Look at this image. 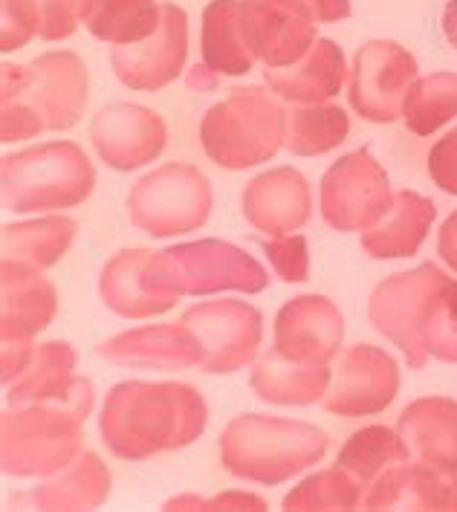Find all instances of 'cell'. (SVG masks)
Segmentation results:
<instances>
[{
	"instance_id": "obj_1",
	"label": "cell",
	"mask_w": 457,
	"mask_h": 512,
	"mask_svg": "<svg viewBox=\"0 0 457 512\" xmlns=\"http://www.w3.org/2000/svg\"><path fill=\"white\" fill-rule=\"evenodd\" d=\"M209 423V405L186 382H119L99 417L102 440L116 458L145 460L186 449Z\"/></svg>"
},
{
	"instance_id": "obj_2",
	"label": "cell",
	"mask_w": 457,
	"mask_h": 512,
	"mask_svg": "<svg viewBox=\"0 0 457 512\" xmlns=\"http://www.w3.org/2000/svg\"><path fill=\"white\" fill-rule=\"evenodd\" d=\"M0 139L18 142L73 128L87 105V67L76 53H44L0 67Z\"/></svg>"
},
{
	"instance_id": "obj_3",
	"label": "cell",
	"mask_w": 457,
	"mask_h": 512,
	"mask_svg": "<svg viewBox=\"0 0 457 512\" xmlns=\"http://www.w3.org/2000/svg\"><path fill=\"white\" fill-rule=\"evenodd\" d=\"M93 403V382L81 377L79 391L70 400L9 405L0 420L3 472L15 478H44L70 466L79 458L81 426Z\"/></svg>"
},
{
	"instance_id": "obj_4",
	"label": "cell",
	"mask_w": 457,
	"mask_h": 512,
	"mask_svg": "<svg viewBox=\"0 0 457 512\" xmlns=\"http://www.w3.org/2000/svg\"><path fill=\"white\" fill-rule=\"evenodd\" d=\"M327 452V434L301 420L243 414L220 434V463L229 475L278 486L316 466Z\"/></svg>"
},
{
	"instance_id": "obj_5",
	"label": "cell",
	"mask_w": 457,
	"mask_h": 512,
	"mask_svg": "<svg viewBox=\"0 0 457 512\" xmlns=\"http://www.w3.org/2000/svg\"><path fill=\"white\" fill-rule=\"evenodd\" d=\"M0 180L9 212H55L73 209L90 197L96 168L76 142H47L6 154Z\"/></svg>"
},
{
	"instance_id": "obj_6",
	"label": "cell",
	"mask_w": 457,
	"mask_h": 512,
	"mask_svg": "<svg viewBox=\"0 0 457 512\" xmlns=\"http://www.w3.org/2000/svg\"><path fill=\"white\" fill-rule=\"evenodd\" d=\"M287 110L264 87H235L200 122V142L212 162L243 171L272 160L284 148Z\"/></svg>"
},
{
	"instance_id": "obj_7",
	"label": "cell",
	"mask_w": 457,
	"mask_h": 512,
	"mask_svg": "<svg viewBox=\"0 0 457 512\" xmlns=\"http://www.w3.org/2000/svg\"><path fill=\"white\" fill-rule=\"evenodd\" d=\"M154 287L162 296H212L223 290L261 293L267 290V270L241 246L226 241L180 243L154 252L148 261Z\"/></svg>"
},
{
	"instance_id": "obj_8",
	"label": "cell",
	"mask_w": 457,
	"mask_h": 512,
	"mask_svg": "<svg viewBox=\"0 0 457 512\" xmlns=\"http://www.w3.org/2000/svg\"><path fill=\"white\" fill-rule=\"evenodd\" d=\"M212 215V186L194 165L168 162L145 174L128 194V217L151 238L200 229Z\"/></svg>"
},
{
	"instance_id": "obj_9",
	"label": "cell",
	"mask_w": 457,
	"mask_h": 512,
	"mask_svg": "<svg viewBox=\"0 0 457 512\" xmlns=\"http://www.w3.org/2000/svg\"><path fill=\"white\" fill-rule=\"evenodd\" d=\"M452 278L434 264H420L414 270L397 272L377 284L368 301V316L385 339H391L405 353L411 368H426L429 353L420 342V330L429 316L431 301Z\"/></svg>"
},
{
	"instance_id": "obj_10",
	"label": "cell",
	"mask_w": 457,
	"mask_h": 512,
	"mask_svg": "<svg viewBox=\"0 0 457 512\" xmlns=\"http://www.w3.org/2000/svg\"><path fill=\"white\" fill-rule=\"evenodd\" d=\"M391 203V180L368 148L339 157L324 171L322 217L336 232H368Z\"/></svg>"
},
{
	"instance_id": "obj_11",
	"label": "cell",
	"mask_w": 457,
	"mask_h": 512,
	"mask_svg": "<svg viewBox=\"0 0 457 512\" xmlns=\"http://www.w3.org/2000/svg\"><path fill=\"white\" fill-rule=\"evenodd\" d=\"M180 322L194 333L203 348L200 368L206 374H235L249 365L264 339V316L258 307L223 298L189 307Z\"/></svg>"
},
{
	"instance_id": "obj_12",
	"label": "cell",
	"mask_w": 457,
	"mask_h": 512,
	"mask_svg": "<svg viewBox=\"0 0 457 512\" xmlns=\"http://www.w3.org/2000/svg\"><path fill=\"white\" fill-rule=\"evenodd\" d=\"M417 81V58L397 41H368L350 67V108L362 119L388 125L403 116L408 90Z\"/></svg>"
},
{
	"instance_id": "obj_13",
	"label": "cell",
	"mask_w": 457,
	"mask_h": 512,
	"mask_svg": "<svg viewBox=\"0 0 457 512\" xmlns=\"http://www.w3.org/2000/svg\"><path fill=\"white\" fill-rule=\"evenodd\" d=\"M400 371L394 356L374 345H353L339 356L322 408L339 417H371L394 403Z\"/></svg>"
},
{
	"instance_id": "obj_14",
	"label": "cell",
	"mask_w": 457,
	"mask_h": 512,
	"mask_svg": "<svg viewBox=\"0 0 457 512\" xmlns=\"http://www.w3.org/2000/svg\"><path fill=\"white\" fill-rule=\"evenodd\" d=\"M241 29L267 70L296 64L319 41L316 15L304 0H241Z\"/></svg>"
},
{
	"instance_id": "obj_15",
	"label": "cell",
	"mask_w": 457,
	"mask_h": 512,
	"mask_svg": "<svg viewBox=\"0 0 457 512\" xmlns=\"http://www.w3.org/2000/svg\"><path fill=\"white\" fill-rule=\"evenodd\" d=\"M189 58V15L177 3H162L157 32L139 44L113 47L110 64L116 79L131 90H160L177 79Z\"/></svg>"
},
{
	"instance_id": "obj_16",
	"label": "cell",
	"mask_w": 457,
	"mask_h": 512,
	"mask_svg": "<svg viewBox=\"0 0 457 512\" xmlns=\"http://www.w3.org/2000/svg\"><path fill=\"white\" fill-rule=\"evenodd\" d=\"M90 142L110 168L134 171L160 157L168 142V128L157 110L116 102L93 116Z\"/></svg>"
},
{
	"instance_id": "obj_17",
	"label": "cell",
	"mask_w": 457,
	"mask_h": 512,
	"mask_svg": "<svg viewBox=\"0 0 457 512\" xmlns=\"http://www.w3.org/2000/svg\"><path fill=\"white\" fill-rule=\"evenodd\" d=\"M345 319L327 296L290 298L275 316V351L310 365H327L339 356Z\"/></svg>"
},
{
	"instance_id": "obj_18",
	"label": "cell",
	"mask_w": 457,
	"mask_h": 512,
	"mask_svg": "<svg viewBox=\"0 0 457 512\" xmlns=\"http://www.w3.org/2000/svg\"><path fill=\"white\" fill-rule=\"evenodd\" d=\"M96 353L113 365L142 371H186L203 362V348L183 322L125 330L102 342Z\"/></svg>"
},
{
	"instance_id": "obj_19",
	"label": "cell",
	"mask_w": 457,
	"mask_h": 512,
	"mask_svg": "<svg viewBox=\"0 0 457 512\" xmlns=\"http://www.w3.org/2000/svg\"><path fill=\"white\" fill-rule=\"evenodd\" d=\"M313 197L304 174L296 168H272L243 189V217L272 238L290 235L310 220Z\"/></svg>"
},
{
	"instance_id": "obj_20",
	"label": "cell",
	"mask_w": 457,
	"mask_h": 512,
	"mask_svg": "<svg viewBox=\"0 0 457 512\" xmlns=\"http://www.w3.org/2000/svg\"><path fill=\"white\" fill-rule=\"evenodd\" d=\"M58 310V293L27 264L3 261L0 270V336L3 342H32Z\"/></svg>"
},
{
	"instance_id": "obj_21",
	"label": "cell",
	"mask_w": 457,
	"mask_h": 512,
	"mask_svg": "<svg viewBox=\"0 0 457 512\" xmlns=\"http://www.w3.org/2000/svg\"><path fill=\"white\" fill-rule=\"evenodd\" d=\"M151 255H154L151 249H122L105 264L99 278V293L116 316L148 319L168 313L177 304V298L162 296L154 287L148 272Z\"/></svg>"
},
{
	"instance_id": "obj_22",
	"label": "cell",
	"mask_w": 457,
	"mask_h": 512,
	"mask_svg": "<svg viewBox=\"0 0 457 512\" xmlns=\"http://www.w3.org/2000/svg\"><path fill=\"white\" fill-rule=\"evenodd\" d=\"M397 432L408 452L440 472L457 469V403L449 397H423L397 417Z\"/></svg>"
},
{
	"instance_id": "obj_23",
	"label": "cell",
	"mask_w": 457,
	"mask_h": 512,
	"mask_svg": "<svg viewBox=\"0 0 457 512\" xmlns=\"http://www.w3.org/2000/svg\"><path fill=\"white\" fill-rule=\"evenodd\" d=\"M345 53L336 41L319 38L310 53L290 67L267 70V84L272 93L293 105H322L333 99L345 84Z\"/></svg>"
},
{
	"instance_id": "obj_24",
	"label": "cell",
	"mask_w": 457,
	"mask_h": 512,
	"mask_svg": "<svg viewBox=\"0 0 457 512\" xmlns=\"http://www.w3.org/2000/svg\"><path fill=\"white\" fill-rule=\"evenodd\" d=\"M365 510H449V472L429 463L391 466L362 495Z\"/></svg>"
},
{
	"instance_id": "obj_25",
	"label": "cell",
	"mask_w": 457,
	"mask_h": 512,
	"mask_svg": "<svg viewBox=\"0 0 457 512\" xmlns=\"http://www.w3.org/2000/svg\"><path fill=\"white\" fill-rule=\"evenodd\" d=\"M434 215L437 209L429 197L417 191H397L391 209L368 232H362V249L377 261L408 258L423 246Z\"/></svg>"
},
{
	"instance_id": "obj_26",
	"label": "cell",
	"mask_w": 457,
	"mask_h": 512,
	"mask_svg": "<svg viewBox=\"0 0 457 512\" xmlns=\"http://www.w3.org/2000/svg\"><path fill=\"white\" fill-rule=\"evenodd\" d=\"M76 348L70 342H44L38 345L27 368L6 385V403H58L70 400L79 391L81 377H76Z\"/></svg>"
},
{
	"instance_id": "obj_27",
	"label": "cell",
	"mask_w": 457,
	"mask_h": 512,
	"mask_svg": "<svg viewBox=\"0 0 457 512\" xmlns=\"http://www.w3.org/2000/svg\"><path fill=\"white\" fill-rule=\"evenodd\" d=\"M110 472L96 452H79V458L61 472H55L47 484L21 495L18 504L35 510H96L108 501Z\"/></svg>"
},
{
	"instance_id": "obj_28",
	"label": "cell",
	"mask_w": 457,
	"mask_h": 512,
	"mask_svg": "<svg viewBox=\"0 0 457 512\" xmlns=\"http://www.w3.org/2000/svg\"><path fill=\"white\" fill-rule=\"evenodd\" d=\"M333 371L327 365L296 362L275 348L264 353L252 368V391L258 400L272 405H313L322 403Z\"/></svg>"
},
{
	"instance_id": "obj_29",
	"label": "cell",
	"mask_w": 457,
	"mask_h": 512,
	"mask_svg": "<svg viewBox=\"0 0 457 512\" xmlns=\"http://www.w3.org/2000/svg\"><path fill=\"white\" fill-rule=\"evenodd\" d=\"M200 50L203 64L217 76H246L255 67L241 29V0H212L206 6Z\"/></svg>"
},
{
	"instance_id": "obj_30",
	"label": "cell",
	"mask_w": 457,
	"mask_h": 512,
	"mask_svg": "<svg viewBox=\"0 0 457 512\" xmlns=\"http://www.w3.org/2000/svg\"><path fill=\"white\" fill-rule=\"evenodd\" d=\"M79 223L73 217L50 215L3 226V261L50 270L76 241Z\"/></svg>"
},
{
	"instance_id": "obj_31",
	"label": "cell",
	"mask_w": 457,
	"mask_h": 512,
	"mask_svg": "<svg viewBox=\"0 0 457 512\" xmlns=\"http://www.w3.org/2000/svg\"><path fill=\"white\" fill-rule=\"evenodd\" d=\"M162 21L157 0H87L81 24L99 41L125 47L151 38Z\"/></svg>"
},
{
	"instance_id": "obj_32",
	"label": "cell",
	"mask_w": 457,
	"mask_h": 512,
	"mask_svg": "<svg viewBox=\"0 0 457 512\" xmlns=\"http://www.w3.org/2000/svg\"><path fill=\"white\" fill-rule=\"evenodd\" d=\"M408 455L411 452L397 429L365 426V429L350 434L348 443L342 446V452L336 458V466H342L356 484L368 489L385 469L405 463Z\"/></svg>"
},
{
	"instance_id": "obj_33",
	"label": "cell",
	"mask_w": 457,
	"mask_h": 512,
	"mask_svg": "<svg viewBox=\"0 0 457 512\" xmlns=\"http://www.w3.org/2000/svg\"><path fill=\"white\" fill-rule=\"evenodd\" d=\"M350 134V116L336 105H298L287 110L284 148L296 157H319L339 148Z\"/></svg>"
},
{
	"instance_id": "obj_34",
	"label": "cell",
	"mask_w": 457,
	"mask_h": 512,
	"mask_svg": "<svg viewBox=\"0 0 457 512\" xmlns=\"http://www.w3.org/2000/svg\"><path fill=\"white\" fill-rule=\"evenodd\" d=\"M457 116V73H431L414 81L403 108L405 128L414 136H431Z\"/></svg>"
},
{
	"instance_id": "obj_35",
	"label": "cell",
	"mask_w": 457,
	"mask_h": 512,
	"mask_svg": "<svg viewBox=\"0 0 457 512\" xmlns=\"http://www.w3.org/2000/svg\"><path fill=\"white\" fill-rule=\"evenodd\" d=\"M359 504H362V486L342 466L304 478L284 498V510H353Z\"/></svg>"
},
{
	"instance_id": "obj_36",
	"label": "cell",
	"mask_w": 457,
	"mask_h": 512,
	"mask_svg": "<svg viewBox=\"0 0 457 512\" xmlns=\"http://www.w3.org/2000/svg\"><path fill=\"white\" fill-rule=\"evenodd\" d=\"M420 342L429 359L457 362V281L452 278L431 301L429 316L420 330Z\"/></svg>"
},
{
	"instance_id": "obj_37",
	"label": "cell",
	"mask_w": 457,
	"mask_h": 512,
	"mask_svg": "<svg viewBox=\"0 0 457 512\" xmlns=\"http://www.w3.org/2000/svg\"><path fill=\"white\" fill-rule=\"evenodd\" d=\"M264 249L272 272L284 281V284H301L310 278V249L307 238L301 235H281V238H252Z\"/></svg>"
},
{
	"instance_id": "obj_38",
	"label": "cell",
	"mask_w": 457,
	"mask_h": 512,
	"mask_svg": "<svg viewBox=\"0 0 457 512\" xmlns=\"http://www.w3.org/2000/svg\"><path fill=\"white\" fill-rule=\"evenodd\" d=\"M35 18L38 38L44 41H61L70 38L81 24L87 0H27Z\"/></svg>"
},
{
	"instance_id": "obj_39",
	"label": "cell",
	"mask_w": 457,
	"mask_h": 512,
	"mask_svg": "<svg viewBox=\"0 0 457 512\" xmlns=\"http://www.w3.org/2000/svg\"><path fill=\"white\" fill-rule=\"evenodd\" d=\"M38 35L27 0H0V50L12 53Z\"/></svg>"
},
{
	"instance_id": "obj_40",
	"label": "cell",
	"mask_w": 457,
	"mask_h": 512,
	"mask_svg": "<svg viewBox=\"0 0 457 512\" xmlns=\"http://www.w3.org/2000/svg\"><path fill=\"white\" fill-rule=\"evenodd\" d=\"M165 510H267V501L249 492H223L215 498L180 495L165 501Z\"/></svg>"
},
{
	"instance_id": "obj_41",
	"label": "cell",
	"mask_w": 457,
	"mask_h": 512,
	"mask_svg": "<svg viewBox=\"0 0 457 512\" xmlns=\"http://www.w3.org/2000/svg\"><path fill=\"white\" fill-rule=\"evenodd\" d=\"M429 174L434 186H440L446 194H457V128L431 148Z\"/></svg>"
},
{
	"instance_id": "obj_42",
	"label": "cell",
	"mask_w": 457,
	"mask_h": 512,
	"mask_svg": "<svg viewBox=\"0 0 457 512\" xmlns=\"http://www.w3.org/2000/svg\"><path fill=\"white\" fill-rule=\"evenodd\" d=\"M32 353H35L32 342H3V348H0V356H3V374H0V379H3V385H9L12 379L27 368Z\"/></svg>"
},
{
	"instance_id": "obj_43",
	"label": "cell",
	"mask_w": 457,
	"mask_h": 512,
	"mask_svg": "<svg viewBox=\"0 0 457 512\" xmlns=\"http://www.w3.org/2000/svg\"><path fill=\"white\" fill-rule=\"evenodd\" d=\"M437 255L443 258V264L449 270L457 272V212L446 217V223L440 226V235H437Z\"/></svg>"
},
{
	"instance_id": "obj_44",
	"label": "cell",
	"mask_w": 457,
	"mask_h": 512,
	"mask_svg": "<svg viewBox=\"0 0 457 512\" xmlns=\"http://www.w3.org/2000/svg\"><path fill=\"white\" fill-rule=\"evenodd\" d=\"M304 3L322 24H336L350 18V0H304Z\"/></svg>"
},
{
	"instance_id": "obj_45",
	"label": "cell",
	"mask_w": 457,
	"mask_h": 512,
	"mask_svg": "<svg viewBox=\"0 0 457 512\" xmlns=\"http://www.w3.org/2000/svg\"><path fill=\"white\" fill-rule=\"evenodd\" d=\"M189 87H200V90H215L217 87V73L209 70L206 64H197L189 73Z\"/></svg>"
},
{
	"instance_id": "obj_46",
	"label": "cell",
	"mask_w": 457,
	"mask_h": 512,
	"mask_svg": "<svg viewBox=\"0 0 457 512\" xmlns=\"http://www.w3.org/2000/svg\"><path fill=\"white\" fill-rule=\"evenodd\" d=\"M443 35H446V41L452 44L457 50V0H449L446 3V9H443Z\"/></svg>"
},
{
	"instance_id": "obj_47",
	"label": "cell",
	"mask_w": 457,
	"mask_h": 512,
	"mask_svg": "<svg viewBox=\"0 0 457 512\" xmlns=\"http://www.w3.org/2000/svg\"><path fill=\"white\" fill-rule=\"evenodd\" d=\"M449 510H457V469L449 472Z\"/></svg>"
}]
</instances>
